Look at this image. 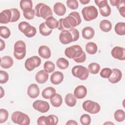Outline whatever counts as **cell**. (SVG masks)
Segmentation results:
<instances>
[{
    "label": "cell",
    "instance_id": "1",
    "mask_svg": "<svg viewBox=\"0 0 125 125\" xmlns=\"http://www.w3.org/2000/svg\"><path fill=\"white\" fill-rule=\"evenodd\" d=\"M81 22L79 13L77 11H73L66 17L61 18L59 20L57 29L61 31L68 30L80 25Z\"/></svg>",
    "mask_w": 125,
    "mask_h": 125
},
{
    "label": "cell",
    "instance_id": "2",
    "mask_svg": "<svg viewBox=\"0 0 125 125\" xmlns=\"http://www.w3.org/2000/svg\"><path fill=\"white\" fill-rule=\"evenodd\" d=\"M80 37L79 31L74 28L68 30L62 31L59 35V40L63 44H67L72 42L77 41Z\"/></svg>",
    "mask_w": 125,
    "mask_h": 125
},
{
    "label": "cell",
    "instance_id": "3",
    "mask_svg": "<svg viewBox=\"0 0 125 125\" xmlns=\"http://www.w3.org/2000/svg\"><path fill=\"white\" fill-rule=\"evenodd\" d=\"M34 10L35 15L37 17H42L44 20L53 16V12L51 8L43 3H38L36 5Z\"/></svg>",
    "mask_w": 125,
    "mask_h": 125
},
{
    "label": "cell",
    "instance_id": "4",
    "mask_svg": "<svg viewBox=\"0 0 125 125\" xmlns=\"http://www.w3.org/2000/svg\"><path fill=\"white\" fill-rule=\"evenodd\" d=\"M11 120L14 123L20 125H29L30 122L29 117L27 114L19 111L12 113Z\"/></svg>",
    "mask_w": 125,
    "mask_h": 125
},
{
    "label": "cell",
    "instance_id": "5",
    "mask_svg": "<svg viewBox=\"0 0 125 125\" xmlns=\"http://www.w3.org/2000/svg\"><path fill=\"white\" fill-rule=\"evenodd\" d=\"M18 29L28 38H32L37 33V29L26 21H21L18 24Z\"/></svg>",
    "mask_w": 125,
    "mask_h": 125
},
{
    "label": "cell",
    "instance_id": "6",
    "mask_svg": "<svg viewBox=\"0 0 125 125\" xmlns=\"http://www.w3.org/2000/svg\"><path fill=\"white\" fill-rule=\"evenodd\" d=\"M14 56L16 59L22 60L25 57L26 44L23 41L21 40L17 41L14 44Z\"/></svg>",
    "mask_w": 125,
    "mask_h": 125
},
{
    "label": "cell",
    "instance_id": "7",
    "mask_svg": "<svg viewBox=\"0 0 125 125\" xmlns=\"http://www.w3.org/2000/svg\"><path fill=\"white\" fill-rule=\"evenodd\" d=\"M82 48L79 45H73L65 48V55L70 59H77L81 57L83 53Z\"/></svg>",
    "mask_w": 125,
    "mask_h": 125
},
{
    "label": "cell",
    "instance_id": "8",
    "mask_svg": "<svg viewBox=\"0 0 125 125\" xmlns=\"http://www.w3.org/2000/svg\"><path fill=\"white\" fill-rule=\"evenodd\" d=\"M82 14L83 19L88 21L96 19L98 16L97 8L93 5L83 7L82 10Z\"/></svg>",
    "mask_w": 125,
    "mask_h": 125
},
{
    "label": "cell",
    "instance_id": "9",
    "mask_svg": "<svg viewBox=\"0 0 125 125\" xmlns=\"http://www.w3.org/2000/svg\"><path fill=\"white\" fill-rule=\"evenodd\" d=\"M71 73L73 76L82 81L86 80L89 76V71L88 69L80 65L74 66L72 68Z\"/></svg>",
    "mask_w": 125,
    "mask_h": 125
},
{
    "label": "cell",
    "instance_id": "10",
    "mask_svg": "<svg viewBox=\"0 0 125 125\" xmlns=\"http://www.w3.org/2000/svg\"><path fill=\"white\" fill-rule=\"evenodd\" d=\"M82 106L84 111L90 114L98 113L101 110L100 104L98 103L91 100H86L83 102Z\"/></svg>",
    "mask_w": 125,
    "mask_h": 125
},
{
    "label": "cell",
    "instance_id": "11",
    "mask_svg": "<svg viewBox=\"0 0 125 125\" xmlns=\"http://www.w3.org/2000/svg\"><path fill=\"white\" fill-rule=\"evenodd\" d=\"M41 64V59L37 56H33L27 59L24 62V66L28 71H33Z\"/></svg>",
    "mask_w": 125,
    "mask_h": 125
},
{
    "label": "cell",
    "instance_id": "12",
    "mask_svg": "<svg viewBox=\"0 0 125 125\" xmlns=\"http://www.w3.org/2000/svg\"><path fill=\"white\" fill-rule=\"evenodd\" d=\"M33 107L41 113H46L48 111L50 105L48 102L42 100H36L32 104Z\"/></svg>",
    "mask_w": 125,
    "mask_h": 125
},
{
    "label": "cell",
    "instance_id": "13",
    "mask_svg": "<svg viewBox=\"0 0 125 125\" xmlns=\"http://www.w3.org/2000/svg\"><path fill=\"white\" fill-rule=\"evenodd\" d=\"M111 54L114 59L120 61L125 60V49L124 47L119 46L114 47L111 50Z\"/></svg>",
    "mask_w": 125,
    "mask_h": 125
},
{
    "label": "cell",
    "instance_id": "14",
    "mask_svg": "<svg viewBox=\"0 0 125 125\" xmlns=\"http://www.w3.org/2000/svg\"><path fill=\"white\" fill-rule=\"evenodd\" d=\"M122 78V73L120 70L117 68H113L112 70L111 76L108 78V81L111 83H118Z\"/></svg>",
    "mask_w": 125,
    "mask_h": 125
},
{
    "label": "cell",
    "instance_id": "15",
    "mask_svg": "<svg viewBox=\"0 0 125 125\" xmlns=\"http://www.w3.org/2000/svg\"><path fill=\"white\" fill-rule=\"evenodd\" d=\"M27 93L28 96L32 99L38 97L40 94V89L38 85L36 83L30 84L28 87Z\"/></svg>",
    "mask_w": 125,
    "mask_h": 125
},
{
    "label": "cell",
    "instance_id": "16",
    "mask_svg": "<svg viewBox=\"0 0 125 125\" xmlns=\"http://www.w3.org/2000/svg\"><path fill=\"white\" fill-rule=\"evenodd\" d=\"M87 94V89L83 85L77 86L74 90V95L78 99L84 98Z\"/></svg>",
    "mask_w": 125,
    "mask_h": 125
},
{
    "label": "cell",
    "instance_id": "17",
    "mask_svg": "<svg viewBox=\"0 0 125 125\" xmlns=\"http://www.w3.org/2000/svg\"><path fill=\"white\" fill-rule=\"evenodd\" d=\"M63 78L64 76L62 72L55 71L51 75L50 81L53 84L57 85L63 81Z\"/></svg>",
    "mask_w": 125,
    "mask_h": 125
},
{
    "label": "cell",
    "instance_id": "18",
    "mask_svg": "<svg viewBox=\"0 0 125 125\" xmlns=\"http://www.w3.org/2000/svg\"><path fill=\"white\" fill-rule=\"evenodd\" d=\"M11 11L10 9H5L0 13V23L7 24L11 21Z\"/></svg>",
    "mask_w": 125,
    "mask_h": 125
},
{
    "label": "cell",
    "instance_id": "19",
    "mask_svg": "<svg viewBox=\"0 0 125 125\" xmlns=\"http://www.w3.org/2000/svg\"><path fill=\"white\" fill-rule=\"evenodd\" d=\"M49 75L48 73L44 70H41L38 71L35 76V80L36 82L41 84L45 83L48 79Z\"/></svg>",
    "mask_w": 125,
    "mask_h": 125
},
{
    "label": "cell",
    "instance_id": "20",
    "mask_svg": "<svg viewBox=\"0 0 125 125\" xmlns=\"http://www.w3.org/2000/svg\"><path fill=\"white\" fill-rule=\"evenodd\" d=\"M39 56L43 59H48L50 58L51 52L50 48L46 45H41L38 49Z\"/></svg>",
    "mask_w": 125,
    "mask_h": 125
},
{
    "label": "cell",
    "instance_id": "21",
    "mask_svg": "<svg viewBox=\"0 0 125 125\" xmlns=\"http://www.w3.org/2000/svg\"><path fill=\"white\" fill-rule=\"evenodd\" d=\"M53 10L56 15L62 16L65 14L66 9L63 3L60 2H57L54 5Z\"/></svg>",
    "mask_w": 125,
    "mask_h": 125
},
{
    "label": "cell",
    "instance_id": "22",
    "mask_svg": "<svg viewBox=\"0 0 125 125\" xmlns=\"http://www.w3.org/2000/svg\"><path fill=\"white\" fill-rule=\"evenodd\" d=\"M14 63L13 59L9 56H5L1 58L0 66L5 69H8L12 66Z\"/></svg>",
    "mask_w": 125,
    "mask_h": 125
},
{
    "label": "cell",
    "instance_id": "23",
    "mask_svg": "<svg viewBox=\"0 0 125 125\" xmlns=\"http://www.w3.org/2000/svg\"><path fill=\"white\" fill-rule=\"evenodd\" d=\"M56 89L51 86H48L44 88L42 92V97L45 99H50L56 93Z\"/></svg>",
    "mask_w": 125,
    "mask_h": 125
},
{
    "label": "cell",
    "instance_id": "24",
    "mask_svg": "<svg viewBox=\"0 0 125 125\" xmlns=\"http://www.w3.org/2000/svg\"><path fill=\"white\" fill-rule=\"evenodd\" d=\"M83 37L86 40H90L93 38L95 34L94 29L90 26H87L83 28L82 31Z\"/></svg>",
    "mask_w": 125,
    "mask_h": 125
},
{
    "label": "cell",
    "instance_id": "25",
    "mask_svg": "<svg viewBox=\"0 0 125 125\" xmlns=\"http://www.w3.org/2000/svg\"><path fill=\"white\" fill-rule=\"evenodd\" d=\"M99 27L103 32H108L112 29V23L108 20H103L100 21Z\"/></svg>",
    "mask_w": 125,
    "mask_h": 125
},
{
    "label": "cell",
    "instance_id": "26",
    "mask_svg": "<svg viewBox=\"0 0 125 125\" xmlns=\"http://www.w3.org/2000/svg\"><path fill=\"white\" fill-rule=\"evenodd\" d=\"M64 101L67 106L69 107H73L76 104L77 99L73 94L71 93H68L65 97Z\"/></svg>",
    "mask_w": 125,
    "mask_h": 125
},
{
    "label": "cell",
    "instance_id": "27",
    "mask_svg": "<svg viewBox=\"0 0 125 125\" xmlns=\"http://www.w3.org/2000/svg\"><path fill=\"white\" fill-rule=\"evenodd\" d=\"M50 102L52 105L54 107H60L62 103V98L59 94L56 93L55 95L50 99Z\"/></svg>",
    "mask_w": 125,
    "mask_h": 125
},
{
    "label": "cell",
    "instance_id": "28",
    "mask_svg": "<svg viewBox=\"0 0 125 125\" xmlns=\"http://www.w3.org/2000/svg\"><path fill=\"white\" fill-rule=\"evenodd\" d=\"M46 25L50 29L57 28L58 21L53 16L48 17L45 20V21Z\"/></svg>",
    "mask_w": 125,
    "mask_h": 125
},
{
    "label": "cell",
    "instance_id": "29",
    "mask_svg": "<svg viewBox=\"0 0 125 125\" xmlns=\"http://www.w3.org/2000/svg\"><path fill=\"white\" fill-rule=\"evenodd\" d=\"M97 50V45L94 42H88L85 45V51L90 55H94L96 53Z\"/></svg>",
    "mask_w": 125,
    "mask_h": 125
},
{
    "label": "cell",
    "instance_id": "30",
    "mask_svg": "<svg viewBox=\"0 0 125 125\" xmlns=\"http://www.w3.org/2000/svg\"><path fill=\"white\" fill-rule=\"evenodd\" d=\"M114 30L115 33L120 36L125 35V23L124 22H119L116 24Z\"/></svg>",
    "mask_w": 125,
    "mask_h": 125
},
{
    "label": "cell",
    "instance_id": "31",
    "mask_svg": "<svg viewBox=\"0 0 125 125\" xmlns=\"http://www.w3.org/2000/svg\"><path fill=\"white\" fill-rule=\"evenodd\" d=\"M39 32L43 36H48L51 34L52 30L46 25L45 22H43L39 25Z\"/></svg>",
    "mask_w": 125,
    "mask_h": 125
},
{
    "label": "cell",
    "instance_id": "32",
    "mask_svg": "<svg viewBox=\"0 0 125 125\" xmlns=\"http://www.w3.org/2000/svg\"><path fill=\"white\" fill-rule=\"evenodd\" d=\"M20 5L21 9L23 11L32 9L33 3L30 0H21L20 1Z\"/></svg>",
    "mask_w": 125,
    "mask_h": 125
},
{
    "label": "cell",
    "instance_id": "33",
    "mask_svg": "<svg viewBox=\"0 0 125 125\" xmlns=\"http://www.w3.org/2000/svg\"><path fill=\"white\" fill-rule=\"evenodd\" d=\"M57 66L61 69H65L69 66V62L64 58H60L56 61Z\"/></svg>",
    "mask_w": 125,
    "mask_h": 125
},
{
    "label": "cell",
    "instance_id": "34",
    "mask_svg": "<svg viewBox=\"0 0 125 125\" xmlns=\"http://www.w3.org/2000/svg\"><path fill=\"white\" fill-rule=\"evenodd\" d=\"M101 69L99 64L96 62H92L88 64V70L89 72L93 74H96L99 73Z\"/></svg>",
    "mask_w": 125,
    "mask_h": 125
},
{
    "label": "cell",
    "instance_id": "35",
    "mask_svg": "<svg viewBox=\"0 0 125 125\" xmlns=\"http://www.w3.org/2000/svg\"><path fill=\"white\" fill-rule=\"evenodd\" d=\"M114 117L116 121L122 122L125 119V112L122 109H118L114 112Z\"/></svg>",
    "mask_w": 125,
    "mask_h": 125
},
{
    "label": "cell",
    "instance_id": "36",
    "mask_svg": "<svg viewBox=\"0 0 125 125\" xmlns=\"http://www.w3.org/2000/svg\"><path fill=\"white\" fill-rule=\"evenodd\" d=\"M44 70L48 73L53 72L55 69V65L54 63L50 61H46L43 64Z\"/></svg>",
    "mask_w": 125,
    "mask_h": 125
},
{
    "label": "cell",
    "instance_id": "37",
    "mask_svg": "<svg viewBox=\"0 0 125 125\" xmlns=\"http://www.w3.org/2000/svg\"><path fill=\"white\" fill-rule=\"evenodd\" d=\"M58 118L55 115H49L46 116V125H56L58 124Z\"/></svg>",
    "mask_w": 125,
    "mask_h": 125
},
{
    "label": "cell",
    "instance_id": "38",
    "mask_svg": "<svg viewBox=\"0 0 125 125\" xmlns=\"http://www.w3.org/2000/svg\"><path fill=\"white\" fill-rule=\"evenodd\" d=\"M99 11L101 15L104 17H108L111 13V9L108 4L103 7L99 8Z\"/></svg>",
    "mask_w": 125,
    "mask_h": 125
},
{
    "label": "cell",
    "instance_id": "39",
    "mask_svg": "<svg viewBox=\"0 0 125 125\" xmlns=\"http://www.w3.org/2000/svg\"><path fill=\"white\" fill-rule=\"evenodd\" d=\"M11 35V31L10 29L5 26H1L0 27V36L4 38H8Z\"/></svg>",
    "mask_w": 125,
    "mask_h": 125
},
{
    "label": "cell",
    "instance_id": "40",
    "mask_svg": "<svg viewBox=\"0 0 125 125\" xmlns=\"http://www.w3.org/2000/svg\"><path fill=\"white\" fill-rule=\"evenodd\" d=\"M11 11V22H14L17 21L20 18V13L19 10L17 8L10 9Z\"/></svg>",
    "mask_w": 125,
    "mask_h": 125
},
{
    "label": "cell",
    "instance_id": "41",
    "mask_svg": "<svg viewBox=\"0 0 125 125\" xmlns=\"http://www.w3.org/2000/svg\"><path fill=\"white\" fill-rule=\"evenodd\" d=\"M80 122L83 125H89L91 123V117L87 114H84L81 115L80 119Z\"/></svg>",
    "mask_w": 125,
    "mask_h": 125
},
{
    "label": "cell",
    "instance_id": "42",
    "mask_svg": "<svg viewBox=\"0 0 125 125\" xmlns=\"http://www.w3.org/2000/svg\"><path fill=\"white\" fill-rule=\"evenodd\" d=\"M9 114L7 110L3 108L0 109V123L2 124L5 122L8 118Z\"/></svg>",
    "mask_w": 125,
    "mask_h": 125
},
{
    "label": "cell",
    "instance_id": "43",
    "mask_svg": "<svg viewBox=\"0 0 125 125\" xmlns=\"http://www.w3.org/2000/svg\"><path fill=\"white\" fill-rule=\"evenodd\" d=\"M23 15L24 17L27 20H30L34 18L35 15V10L33 9H31L29 10H26L23 12Z\"/></svg>",
    "mask_w": 125,
    "mask_h": 125
},
{
    "label": "cell",
    "instance_id": "44",
    "mask_svg": "<svg viewBox=\"0 0 125 125\" xmlns=\"http://www.w3.org/2000/svg\"><path fill=\"white\" fill-rule=\"evenodd\" d=\"M112 70L109 68H104L101 71L100 75L103 78H108L111 75Z\"/></svg>",
    "mask_w": 125,
    "mask_h": 125
},
{
    "label": "cell",
    "instance_id": "45",
    "mask_svg": "<svg viewBox=\"0 0 125 125\" xmlns=\"http://www.w3.org/2000/svg\"><path fill=\"white\" fill-rule=\"evenodd\" d=\"M117 8L118 9L120 15L124 18L125 17V2L123 0H119V2L116 6Z\"/></svg>",
    "mask_w": 125,
    "mask_h": 125
},
{
    "label": "cell",
    "instance_id": "46",
    "mask_svg": "<svg viewBox=\"0 0 125 125\" xmlns=\"http://www.w3.org/2000/svg\"><path fill=\"white\" fill-rule=\"evenodd\" d=\"M67 6L73 10L77 9L79 7L78 1L77 0H67L66 1Z\"/></svg>",
    "mask_w": 125,
    "mask_h": 125
},
{
    "label": "cell",
    "instance_id": "47",
    "mask_svg": "<svg viewBox=\"0 0 125 125\" xmlns=\"http://www.w3.org/2000/svg\"><path fill=\"white\" fill-rule=\"evenodd\" d=\"M9 80L8 74L5 71H0V83L3 84L7 82Z\"/></svg>",
    "mask_w": 125,
    "mask_h": 125
},
{
    "label": "cell",
    "instance_id": "48",
    "mask_svg": "<svg viewBox=\"0 0 125 125\" xmlns=\"http://www.w3.org/2000/svg\"><path fill=\"white\" fill-rule=\"evenodd\" d=\"M95 2L96 4L99 7V8L103 7L108 4L107 0H95Z\"/></svg>",
    "mask_w": 125,
    "mask_h": 125
},
{
    "label": "cell",
    "instance_id": "49",
    "mask_svg": "<svg viewBox=\"0 0 125 125\" xmlns=\"http://www.w3.org/2000/svg\"><path fill=\"white\" fill-rule=\"evenodd\" d=\"M85 60H86V54H85V53L84 52H83V54L81 57H80L79 58L73 59V60L77 63L83 62L85 61Z\"/></svg>",
    "mask_w": 125,
    "mask_h": 125
},
{
    "label": "cell",
    "instance_id": "50",
    "mask_svg": "<svg viewBox=\"0 0 125 125\" xmlns=\"http://www.w3.org/2000/svg\"><path fill=\"white\" fill-rule=\"evenodd\" d=\"M46 116H41L39 117L37 119V124L38 125H46L45 121H46Z\"/></svg>",
    "mask_w": 125,
    "mask_h": 125
},
{
    "label": "cell",
    "instance_id": "51",
    "mask_svg": "<svg viewBox=\"0 0 125 125\" xmlns=\"http://www.w3.org/2000/svg\"><path fill=\"white\" fill-rule=\"evenodd\" d=\"M0 51H2L5 48V43L4 41H3L1 39H0Z\"/></svg>",
    "mask_w": 125,
    "mask_h": 125
},
{
    "label": "cell",
    "instance_id": "52",
    "mask_svg": "<svg viewBox=\"0 0 125 125\" xmlns=\"http://www.w3.org/2000/svg\"><path fill=\"white\" fill-rule=\"evenodd\" d=\"M109 2L111 5L116 6L119 2V0H110Z\"/></svg>",
    "mask_w": 125,
    "mask_h": 125
},
{
    "label": "cell",
    "instance_id": "53",
    "mask_svg": "<svg viewBox=\"0 0 125 125\" xmlns=\"http://www.w3.org/2000/svg\"><path fill=\"white\" fill-rule=\"evenodd\" d=\"M66 125H78V123L73 120H70L67 121L66 123Z\"/></svg>",
    "mask_w": 125,
    "mask_h": 125
},
{
    "label": "cell",
    "instance_id": "54",
    "mask_svg": "<svg viewBox=\"0 0 125 125\" xmlns=\"http://www.w3.org/2000/svg\"><path fill=\"white\" fill-rule=\"evenodd\" d=\"M90 1V0H80V2L83 4H88Z\"/></svg>",
    "mask_w": 125,
    "mask_h": 125
},
{
    "label": "cell",
    "instance_id": "55",
    "mask_svg": "<svg viewBox=\"0 0 125 125\" xmlns=\"http://www.w3.org/2000/svg\"><path fill=\"white\" fill-rule=\"evenodd\" d=\"M4 95V91L3 89V88L0 86V98H1Z\"/></svg>",
    "mask_w": 125,
    "mask_h": 125
},
{
    "label": "cell",
    "instance_id": "56",
    "mask_svg": "<svg viewBox=\"0 0 125 125\" xmlns=\"http://www.w3.org/2000/svg\"><path fill=\"white\" fill-rule=\"evenodd\" d=\"M112 124V125H114V123H111V122H106V123H104V125H105V124Z\"/></svg>",
    "mask_w": 125,
    "mask_h": 125
}]
</instances>
